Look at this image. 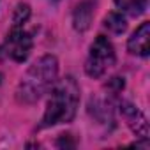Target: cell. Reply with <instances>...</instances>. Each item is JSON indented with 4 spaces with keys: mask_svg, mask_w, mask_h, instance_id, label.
Wrapping results in <instances>:
<instances>
[{
    "mask_svg": "<svg viewBox=\"0 0 150 150\" xmlns=\"http://www.w3.org/2000/svg\"><path fill=\"white\" fill-rule=\"evenodd\" d=\"M80 104V87L72 76H65L51 87V96L48 99L41 127H53L58 124H67L74 118Z\"/></svg>",
    "mask_w": 150,
    "mask_h": 150,
    "instance_id": "cell-1",
    "label": "cell"
},
{
    "mask_svg": "<svg viewBox=\"0 0 150 150\" xmlns=\"http://www.w3.org/2000/svg\"><path fill=\"white\" fill-rule=\"evenodd\" d=\"M57 76H58V60L53 55L41 57L35 64L30 65V69L21 78L16 90L18 101L25 104L39 101L57 83Z\"/></svg>",
    "mask_w": 150,
    "mask_h": 150,
    "instance_id": "cell-2",
    "label": "cell"
},
{
    "mask_svg": "<svg viewBox=\"0 0 150 150\" xmlns=\"http://www.w3.org/2000/svg\"><path fill=\"white\" fill-rule=\"evenodd\" d=\"M115 60L117 55L113 44L104 35H99L90 46V53L85 62V72L90 78H101L115 65Z\"/></svg>",
    "mask_w": 150,
    "mask_h": 150,
    "instance_id": "cell-3",
    "label": "cell"
},
{
    "mask_svg": "<svg viewBox=\"0 0 150 150\" xmlns=\"http://www.w3.org/2000/svg\"><path fill=\"white\" fill-rule=\"evenodd\" d=\"M32 46H34V41H32L30 34L25 32L21 27H14L11 30V34L6 37L0 51H2L4 57L11 58L14 62H25L32 51Z\"/></svg>",
    "mask_w": 150,
    "mask_h": 150,
    "instance_id": "cell-4",
    "label": "cell"
},
{
    "mask_svg": "<svg viewBox=\"0 0 150 150\" xmlns=\"http://www.w3.org/2000/svg\"><path fill=\"white\" fill-rule=\"evenodd\" d=\"M120 111L124 120L127 122V125L131 127V131L141 138V139H148V122L145 118V115L131 103H122L120 104Z\"/></svg>",
    "mask_w": 150,
    "mask_h": 150,
    "instance_id": "cell-5",
    "label": "cell"
},
{
    "mask_svg": "<svg viewBox=\"0 0 150 150\" xmlns=\"http://www.w3.org/2000/svg\"><path fill=\"white\" fill-rule=\"evenodd\" d=\"M127 50L132 55L148 57V53H150V23L148 21H143L136 28V32L129 37Z\"/></svg>",
    "mask_w": 150,
    "mask_h": 150,
    "instance_id": "cell-6",
    "label": "cell"
},
{
    "mask_svg": "<svg viewBox=\"0 0 150 150\" xmlns=\"http://www.w3.org/2000/svg\"><path fill=\"white\" fill-rule=\"evenodd\" d=\"M148 0H115V6L122 11L127 13L131 16H138L145 11Z\"/></svg>",
    "mask_w": 150,
    "mask_h": 150,
    "instance_id": "cell-7",
    "label": "cell"
},
{
    "mask_svg": "<svg viewBox=\"0 0 150 150\" xmlns=\"http://www.w3.org/2000/svg\"><path fill=\"white\" fill-rule=\"evenodd\" d=\"M104 27H106L108 30H111L113 34H122V32H125L127 23H125V18H124L120 13H111V14L106 16Z\"/></svg>",
    "mask_w": 150,
    "mask_h": 150,
    "instance_id": "cell-8",
    "label": "cell"
},
{
    "mask_svg": "<svg viewBox=\"0 0 150 150\" xmlns=\"http://www.w3.org/2000/svg\"><path fill=\"white\" fill-rule=\"evenodd\" d=\"M90 23V9H87L85 6L78 7L76 14H74V25H76V28L80 30H85Z\"/></svg>",
    "mask_w": 150,
    "mask_h": 150,
    "instance_id": "cell-9",
    "label": "cell"
},
{
    "mask_svg": "<svg viewBox=\"0 0 150 150\" xmlns=\"http://www.w3.org/2000/svg\"><path fill=\"white\" fill-rule=\"evenodd\" d=\"M28 14H30V7L27 4H20L16 7V13H14V27H21L27 21Z\"/></svg>",
    "mask_w": 150,
    "mask_h": 150,
    "instance_id": "cell-10",
    "label": "cell"
},
{
    "mask_svg": "<svg viewBox=\"0 0 150 150\" xmlns=\"http://www.w3.org/2000/svg\"><path fill=\"white\" fill-rule=\"evenodd\" d=\"M0 83H2V74H0Z\"/></svg>",
    "mask_w": 150,
    "mask_h": 150,
    "instance_id": "cell-11",
    "label": "cell"
}]
</instances>
